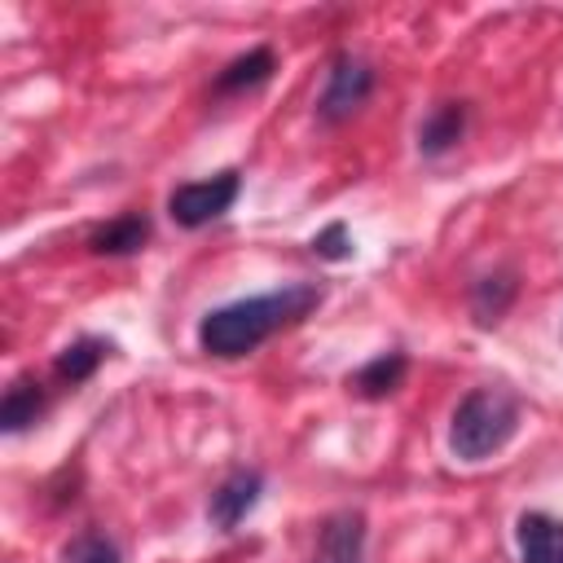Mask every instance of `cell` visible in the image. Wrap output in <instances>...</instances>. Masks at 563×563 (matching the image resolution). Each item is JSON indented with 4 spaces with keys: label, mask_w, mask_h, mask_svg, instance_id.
<instances>
[{
    "label": "cell",
    "mask_w": 563,
    "mask_h": 563,
    "mask_svg": "<svg viewBox=\"0 0 563 563\" xmlns=\"http://www.w3.org/2000/svg\"><path fill=\"white\" fill-rule=\"evenodd\" d=\"M321 299H325V290L317 282H290V286H277V290H264V295L220 303L198 321V347L216 361L251 356L277 330L299 325Z\"/></svg>",
    "instance_id": "cell-1"
},
{
    "label": "cell",
    "mask_w": 563,
    "mask_h": 563,
    "mask_svg": "<svg viewBox=\"0 0 563 563\" xmlns=\"http://www.w3.org/2000/svg\"><path fill=\"white\" fill-rule=\"evenodd\" d=\"M519 400L506 387H475L457 400L453 422H449V449L462 462H484L497 449L510 444L519 431Z\"/></svg>",
    "instance_id": "cell-2"
},
{
    "label": "cell",
    "mask_w": 563,
    "mask_h": 563,
    "mask_svg": "<svg viewBox=\"0 0 563 563\" xmlns=\"http://www.w3.org/2000/svg\"><path fill=\"white\" fill-rule=\"evenodd\" d=\"M374 84H378L374 62L361 57V53H352V48H339V53L330 57V66H325V88H321V97H317V119L330 123V128H334V123H347V119L369 101Z\"/></svg>",
    "instance_id": "cell-3"
},
{
    "label": "cell",
    "mask_w": 563,
    "mask_h": 563,
    "mask_svg": "<svg viewBox=\"0 0 563 563\" xmlns=\"http://www.w3.org/2000/svg\"><path fill=\"white\" fill-rule=\"evenodd\" d=\"M242 194V176L229 167V172H216L207 180H185L167 194V216L180 224V229H202L211 220H220Z\"/></svg>",
    "instance_id": "cell-4"
},
{
    "label": "cell",
    "mask_w": 563,
    "mask_h": 563,
    "mask_svg": "<svg viewBox=\"0 0 563 563\" xmlns=\"http://www.w3.org/2000/svg\"><path fill=\"white\" fill-rule=\"evenodd\" d=\"M260 493H264V475H260L255 466H238V471H229V475L211 488V501H207V519H211V528L233 532V528L260 506Z\"/></svg>",
    "instance_id": "cell-5"
},
{
    "label": "cell",
    "mask_w": 563,
    "mask_h": 563,
    "mask_svg": "<svg viewBox=\"0 0 563 563\" xmlns=\"http://www.w3.org/2000/svg\"><path fill=\"white\" fill-rule=\"evenodd\" d=\"M312 563H365V515L334 510L317 532Z\"/></svg>",
    "instance_id": "cell-6"
},
{
    "label": "cell",
    "mask_w": 563,
    "mask_h": 563,
    "mask_svg": "<svg viewBox=\"0 0 563 563\" xmlns=\"http://www.w3.org/2000/svg\"><path fill=\"white\" fill-rule=\"evenodd\" d=\"M519 563H563V519L545 510H523L515 523Z\"/></svg>",
    "instance_id": "cell-7"
},
{
    "label": "cell",
    "mask_w": 563,
    "mask_h": 563,
    "mask_svg": "<svg viewBox=\"0 0 563 563\" xmlns=\"http://www.w3.org/2000/svg\"><path fill=\"white\" fill-rule=\"evenodd\" d=\"M466 101H440L427 110V119L418 123V154L422 158H440L449 154L462 136H466Z\"/></svg>",
    "instance_id": "cell-8"
},
{
    "label": "cell",
    "mask_w": 563,
    "mask_h": 563,
    "mask_svg": "<svg viewBox=\"0 0 563 563\" xmlns=\"http://www.w3.org/2000/svg\"><path fill=\"white\" fill-rule=\"evenodd\" d=\"M273 70H277V53L268 48V44H255V48H246V53H238L220 75H216V84H211V92L216 97H238V92H251V88H260V84H268L273 79Z\"/></svg>",
    "instance_id": "cell-9"
},
{
    "label": "cell",
    "mask_w": 563,
    "mask_h": 563,
    "mask_svg": "<svg viewBox=\"0 0 563 563\" xmlns=\"http://www.w3.org/2000/svg\"><path fill=\"white\" fill-rule=\"evenodd\" d=\"M150 233H154V224L145 211H123L88 233V251L92 255H136L150 242Z\"/></svg>",
    "instance_id": "cell-10"
},
{
    "label": "cell",
    "mask_w": 563,
    "mask_h": 563,
    "mask_svg": "<svg viewBox=\"0 0 563 563\" xmlns=\"http://www.w3.org/2000/svg\"><path fill=\"white\" fill-rule=\"evenodd\" d=\"M515 295H519V277H515V268H497V273H484L475 286H471V317H475V325H497L506 312H510V303H515Z\"/></svg>",
    "instance_id": "cell-11"
},
{
    "label": "cell",
    "mask_w": 563,
    "mask_h": 563,
    "mask_svg": "<svg viewBox=\"0 0 563 563\" xmlns=\"http://www.w3.org/2000/svg\"><path fill=\"white\" fill-rule=\"evenodd\" d=\"M44 409H48V391H44L31 374H18V378L4 387V400H0V427H4L9 435H18V431L35 427V422L44 418Z\"/></svg>",
    "instance_id": "cell-12"
},
{
    "label": "cell",
    "mask_w": 563,
    "mask_h": 563,
    "mask_svg": "<svg viewBox=\"0 0 563 563\" xmlns=\"http://www.w3.org/2000/svg\"><path fill=\"white\" fill-rule=\"evenodd\" d=\"M405 374H409L405 352H378L374 361H365V365H361V369L347 378V387H352L356 396H365V400H383V396L400 391Z\"/></svg>",
    "instance_id": "cell-13"
},
{
    "label": "cell",
    "mask_w": 563,
    "mask_h": 563,
    "mask_svg": "<svg viewBox=\"0 0 563 563\" xmlns=\"http://www.w3.org/2000/svg\"><path fill=\"white\" fill-rule=\"evenodd\" d=\"M106 352H110V343L106 339H97V334H84V339H75V343H66L62 352H57V361H53V369H57V378L62 383H88L92 374H97V365L106 361Z\"/></svg>",
    "instance_id": "cell-14"
},
{
    "label": "cell",
    "mask_w": 563,
    "mask_h": 563,
    "mask_svg": "<svg viewBox=\"0 0 563 563\" xmlns=\"http://www.w3.org/2000/svg\"><path fill=\"white\" fill-rule=\"evenodd\" d=\"M66 563H123V554L106 532L88 528V532L66 541Z\"/></svg>",
    "instance_id": "cell-15"
},
{
    "label": "cell",
    "mask_w": 563,
    "mask_h": 563,
    "mask_svg": "<svg viewBox=\"0 0 563 563\" xmlns=\"http://www.w3.org/2000/svg\"><path fill=\"white\" fill-rule=\"evenodd\" d=\"M312 255H317V260H330V264L347 260V255H352V238H347V224H343V220H330L321 233H312Z\"/></svg>",
    "instance_id": "cell-16"
}]
</instances>
